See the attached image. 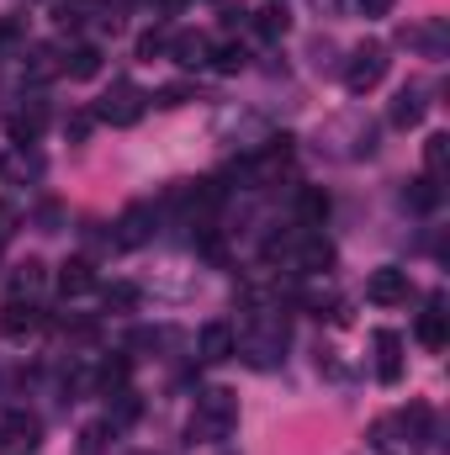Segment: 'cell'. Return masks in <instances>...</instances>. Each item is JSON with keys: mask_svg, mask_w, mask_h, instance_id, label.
I'll return each mask as SVG.
<instances>
[{"mask_svg": "<svg viewBox=\"0 0 450 455\" xmlns=\"http://www.w3.org/2000/svg\"><path fill=\"white\" fill-rule=\"evenodd\" d=\"M91 127H96V112L64 116V132H69V143H85V138H91Z\"/></svg>", "mask_w": 450, "mask_h": 455, "instance_id": "cell-32", "label": "cell"}, {"mask_svg": "<svg viewBox=\"0 0 450 455\" xmlns=\"http://www.w3.org/2000/svg\"><path fill=\"white\" fill-rule=\"evenodd\" d=\"M414 43H424L430 53H440V48H446V21H440V16H435V21H424V27L414 32Z\"/></svg>", "mask_w": 450, "mask_h": 455, "instance_id": "cell-30", "label": "cell"}, {"mask_svg": "<svg viewBox=\"0 0 450 455\" xmlns=\"http://www.w3.org/2000/svg\"><path fill=\"white\" fill-rule=\"evenodd\" d=\"M398 424H403V435H408V440H424V429H430V408H419V403H414Z\"/></svg>", "mask_w": 450, "mask_h": 455, "instance_id": "cell-31", "label": "cell"}, {"mask_svg": "<svg viewBox=\"0 0 450 455\" xmlns=\"http://www.w3.org/2000/svg\"><path fill=\"white\" fill-rule=\"evenodd\" d=\"M366 297L382 302V307L408 302V270H403V265H376V270L366 275Z\"/></svg>", "mask_w": 450, "mask_h": 455, "instance_id": "cell-6", "label": "cell"}, {"mask_svg": "<svg viewBox=\"0 0 450 455\" xmlns=\"http://www.w3.org/2000/svg\"><path fill=\"white\" fill-rule=\"evenodd\" d=\"M143 107H149V96H143L133 80H117L112 91L96 101V122H107V127H133V122L143 116Z\"/></svg>", "mask_w": 450, "mask_h": 455, "instance_id": "cell-3", "label": "cell"}, {"mask_svg": "<svg viewBox=\"0 0 450 455\" xmlns=\"http://www.w3.org/2000/svg\"><path fill=\"white\" fill-rule=\"evenodd\" d=\"M244 59H249V53H244L238 43H223V48H213V59H207V64H213L218 75H238V69H244Z\"/></svg>", "mask_w": 450, "mask_h": 455, "instance_id": "cell-25", "label": "cell"}, {"mask_svg": "<svg viewBox=\"0 0 450 455\" xmlns=\"http://www.w3.org/2000/svg\"><path fill=\"white\" fill-rule=\"evenodd\" d=\"M27 32V16H0V48H16Z\"/></svg>", "mask_w": 450, "mask_h": 455, "instance_id": "cell-33", "label": "cell"}, {"mask_svg": "<svg viewBox=\"0 0 450 455\" xmlns=\"http://www.w3.org/2000/svg\"><path fill=\"white\" fill-rule=\"evenodd\" d=\"M21 75H27L32 85H48V80L64 75V53H59V48H27V53H21Z\"/></svg>", "mask_w": 450, "mask_h": 455, "instance_id": "cell-11", "label": "cell"}, {"mask_svg": "<svg viewBox=\"0 0 450 455\" xmlns=\"http://www.w3.org/2000/svg\"><path fill=\"white\" fill-rule=\"evenodd\" d=\"M281 329H276V334H244V339L233 344V349H244V355H249V365H260V371H265V365H276V360H281Z\"/></svg>", "mask_w": 450, "mask_h": 455, "instance_id": "cell-15", "label": "cell"}, {"mask_svg": "<svg viewBox=\"0 0 450 455\" xmlns=\"http://www.w3.org/2000/svg\"><path fill=\"white\" fill-rule=\"evenodd\" d=\"M165 48H170V32H165V27H149V32L138 37V59H149V64H154Z\"/></svg>", "mask_w": 450, "mask_h": 455, "instance_id": "cell-29", "label": "cell"}, {"mask_svg": "<svg viewBox=\"0 0 450 455\" xmlns=\"http://www.w3.org/2000/svg\"><path fill=\"white\" fill-rule=\"evenodd\" d=\"M112 429H117L112 419H101V424H91V429L80 435V451H85V455H107V435H112Z\"/></svg>", "mask_w": 450, "mask_h": 455, "instance_id": "cell-28", "label": "cell"}, {"mask_svg": "<svg viewBox=\"0 0 450 455\" xmlns=\"http://www.w3.org/2000/svg\"><path fill=\"white\" fill-rule=\"evenodd\" d=\"M43 170H48V159L37 148H27V143H11L0 154V180L5 186H32V180H43Z\"/></svg>", "mask_w": 450, "mask_h": 455, "instance_id": "cell-4", "label": "cell"}, {"mask_svg": "<svg viewBox=\"0 0 450 455\" xmlns=\"http://www.w3.org/2000/svg\"><path fill=\"white\" fill-rule=\"evenodd\" d=\"M138 302H143V291H138L133 281H112V286L101 291V307L117 313V318H122V313H138Z\"/></svg>", "mask_w": 450, "mask_h": 455, "instance_id": "cell-19", "label": "cell"}, {"mask_svg": "<svg viewBox=\"0 0 450 455\" xmlns=\"http://www.w3.org/2000/svg\"><path fill=\"white\" fill-rule=\"evenodd\" d=\"M181 69H202L207 59H213V43L202 37V32H170V48H165Z\"/></svg>", "mask_w": 450, "mask_h": 455, "instance_id": "cell-10", "label": "cell"}, {"mask_svg": "<svg viewBox=\"0 0 450 455\" xmlns=\"http://www.w3.org/2000/svg\"><path fill=\"white\" fill-rule=\"evenodd\" d=\"M43 122H48V112H43V101L21 107V112L11 116V143H32V138L43 132Z\"/></svg>", "mask_w": 450, "mask_h": 455, "instance_id": "cell-18", "label": "cell"}, {"mask_svg": "<svg viewBox=\"0 0 450 455\" xmlns=\"http://www.w3.org/2000/svg\"><path fill=\"white\" fill-rule=\"evenodd\" d=\"M112 397H117V403H112V424H133V419L143 413V403H138V397H133L127 387H117Z\"/></svg>", "mask_w": 450, "mask_h": 455, "instance_id": "cell-27", "label": "cell"}, {"mask_svg": "<svg viewBox=\"0 0 450 455\" xmlns=\"http://www.w3.org/2000/svg\"><path fill=\"white\" fill-rule=\"evenodd\" d=\"M297 207H302V223H324V218H329V191L308 186V191L297 196Z\"/></svg>", "mask_w": 450, "mask_h": 455, "instance_id": "cell-24", "label": "cell"}, {"mask_svg": "<svg viewBox=\"0 0 450 455\" xmlns=\"http://www.w3.org/2000/svg\"><path fill=\"white\" fill-rule=\"evenodd\" d=\"M154 238V207H143V202H133L122 218H117V249H138V243H149Z\"/></svg>", "mask_w": 450, "mask_h": 455, "instance_id": "cell-8", "label": "cell"}, {"mask_svg": "<svg viewBox=\"0 0 450 455\" xmlns=\"http://www.w3.org/2000/svg\"><path fill=\"white\" fill-rule=\"evenodd\" d=\"M387 48L382 43H360L355 53H350V64H344V91L350 96H366V91H376L382 80H387Z\"/></svg>", "mask_w": 450, "mask_h": 455, "instance_id": "cell-2", "label": "cell"}, {"mask_svg": "<svg viewBox=\"0 0 450 455\" xmlns=\"http://www.w3.org/2000/svg\"><path fill=\"white\" fill-rule=\"evenodd\" d=\"M446 164H450V138H446V132H430V138H424V175H430V180H440V175H446Z\"/></svg>", "mask_w": 450, "mask_h": 455, "instance_id": "cell-20", "label": "cell"}, {"mask_svg": "<svg viewBox=\"0 0 450 455\" xmlns=\"http://www.w3.org/2000/svg\"><path fill=\"white\" fill-rule=\"evenodd\" d=\"M64 75H69V80H96V75H101V48H91V43L69 48V59H64Z\"/></svg>", "mask_w": 450, "mask_h": 455, "instance_id": "cell-17", "label": "cell"}, {"mask_svg": "<svg viewBox=\"0 0 450 455\" xmlns=\"http://www.w3.org/2000/svg\"><path fill=\"white\" fill-rule=\"evenodd\" d=\"M440 202V186L430 180V175H419V180H408L403 186V207H414V212H430Z\"/></svg>", "mask_w": 450, "mask_h": 455, "instance_id": "cell-21", "label": "cell"}, {"mask_svg": "<svg viewBox=\"0 0 450 455\" xmlns=\"http://www.w3.org/2000/svg\"><path fill=\"white\" fill-rule=\"evenodd\" d=\"M0 249H5V228H0Z\"/></svg>", "mask_w": 450, "mask_h": 455, "instance_id": "cell-37", "label": "cell"}, {"mask_svg": "<svg viewBox=\"0 0 450 455\" xmlns=\"http://www.w3.org/2000/svg\"><path fill=\"white\" fill-rule=\"evenodd\" d=\"M37 329H43V313H37V302L5 297V307H0V334H5L11 344H27Z\"/></svg>", "mask_w": 450, "mask_h": 455, "instance_id": "cell-5", "label": "cell"}, {"mask_svg": "<svg viewBox=\"0 0 450 455\" xmlns=\"http://www.w3.org/2000/svg\"><path fill=\"white\" fill-rule=\"evenodd\" d=\"M376 376H382L387 387H398V381H403V339H398L392 329H382V334H376Z\"/></svg>", "mask_w": 450, "mask_h": 455, "instance_id": "cell-12", "label": "cell"}, {"mask_svg": "<svg viewBox=\"0 0 450 455\" xmlns=\"http://www.w3.org/2000/svg\"><path fill=\"white\" fill-rule=\"evenodd\" d=\"M292 265H297V270H308V275H318V270H329V265H334V243H329L324 233L297 228V254H292Z\"/></svg>", "mask_w": 450, "mask_h": 455, "instance_id": "cell-7", "label": "cell"}, {"mask_svg": "<svg viewBox=\"0 0 450 455\" xmlns=\"http://www.w3.org/2000/svg\"><path fill=\"white\" fill-rule=\"evenodd\" d=\"M0 440H5V451L32 455L37 445H43V424H37L32 413H11V419L0 424Z\"/></svg>", "mask_w": 450, "mask_h": 455, "instance_id": "cell-9", "label": "cell"}, {"mask_svg": "<svg viewBox=\"0 0 450 455\" xmlns=\"http://www.w3.org/2000/svg\"><path fill=\"white\" fill-rule=\"evenodd\" d=\"M419 339L430 344V349H446V313H440V297H435V307H430V313H424V318H419Z\"/></svg>", "mask_w": 450, "mask_h": 455, "instance_id": "cell-23", "label": "cell"}, {"mask_svg": "<svg viewBox=\"0 0 450 455\" xmlns=\"http://www.w3.org/2000/svg\"><path fill=\"white\" fill-rule=\"evenodd\" d=\"M101 387H107V392L127 387V360H107V365H101Z\"/></svg>", "mask_w": 450, "mask_h": 455, "instance_id": "cell-34", "label": "cell"}, {"mask_svg": "<svg viewBox=\"0 0 450 455\" xmlns=\"http://www.w3.org/2000/svg\"><path fill=\"white\" fill-rule=\"evenodd\" d=\"M154 101H159V107H186V101H191V85H165Z\"/></svg>", "mask_w": 450, "mask_h": 455, "instance_id": "cell-35", "label": "cell"}, {"mask_svg": "<svg viewBox=\"0 0 450 455\" xmlns=\"http://www.w3.org/2000/svg\"><path fill=\"white\" fill-rule=\"evenodd\" d=\"M238 424V397L228 392V387H213V392H202L197 397V413H191V440H202V445H218L228 440V429Z\"/></svg>", "mask_w": 450, "mask_h": 455, "instance_id": "cell-1", "label": "cell"}, {"mask_svg": "<svg viewBox=\"0 0 450 455\" xmlns=\"http://www.w3.org/2000/svg\"><path fill=\"white\" fill-rule=\"evenodd\" d=\"M360 11H366V16H387V11H392V0H360Z\"/></svg>", "mask_w": 450, "mask_h": 455, "instance_id": "cell-36", "label": "cell"}, {"mask_svg": "<svg viewBox=\"0 0 450 455\" xmlns=\"http://www.w3.org/2000/svg\"><path fill=\"white\" fill-rule=\"evenodd\" d=\"M43 286H48V265H43V259H21V265L11 270V297L32 302V297H37Z\"/></svg>", "mask_w": 450, "mask_h": 455, "instance_id": "cell-14", "label": "cell"}, {"mask_svg": "<svg viewBox=\"0 0 450 455\" xmlns=\"http://www.w3.org/2000/svg\"><path fill=\"white\" fill-rule=\"evenodd\" d=\"M254 27H260V37H286V11L265 5V11H254Z\"/></svg>", "mask_w": 450, "mask_h": 455, "instance_id": "cell-26", "label": "cell"}, {"mask_svg": "<svg viewBox=\"0 0 450 455\" xmlns=\"http://www.w3.org/2000/svg\"><path fill=\"white\" fill-rule=\"evenodd\" d=\"M392 122H398V127L424 122V91H419V85H414V91H403V96L392 101Z\"/></svg>", "mask_w": 450, "mask_h": 455, "instance_id": "cell-22", "label": "cell"}, {"mask_svg": "<svg viewBox=\"0 0 450 455\" xmlns=\"http://www.w3.org/2000/svg\"><path fill=\"white\" fill-rule=\"evenodd\" d=\"M233 329H228V323H207V329H202V339H197V355H202V360H207V365H218V360H228V355H233Z\"/></svg>", "mask_w": 450, "mask_h": 455, "instance_id": "cell-16", "label": "cell"}, {"mask_svg": "<svg viewBox=\"0 0 450 455\" xmlns=\"http://www.w3.org/2000/svg\"><path fill=\"white\" fill-rule=\"evenodd\" d=\"M59 291H64V297L96 291V265H91V259H64V265H59Z\"/></svg>", "mask_w": 450, "mask_h": 455, "instance_id": "cell-13", "label": "cell"}]
</instances>
